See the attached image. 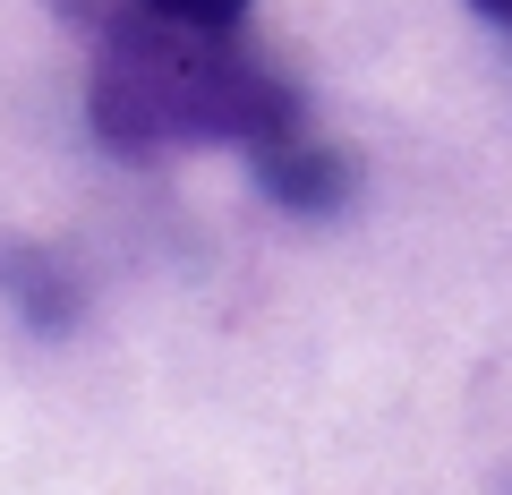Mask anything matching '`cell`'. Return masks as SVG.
<instances>
[{
  "label": "cell",
  "mask_w": 512,
  "mask_h": 495,
  "mask_svg": "<svg viewBox=\"0 0 512 495\" xmlns=\"http://www.w3.org/2000/svg\"><path fill=\"white\" fill-rule=\"evenodd\" d=\"M86 120L111 154L146 163L171 146H274L299 129V94L282 69L239 43V26H180L120 0L94 43V94Z\"/></svg>",
  "instance_id": "1"
},
{
  "label": "cell",
  "mask_w": 512,
  "mask_h": 495,
  "mask_svg": "<svg viewBox=\"0 0 512 495\" xmlns=\"http://www.w3.org/2000/svg\"><path fill=\"white\" fill-rule=\"evenodd\" d=\"M248 171H256V188H265L282 214H299V222H325V214H342V205L359 197V163H350L342 146H291V137H274V146L248 154Z\"/></svg>",
  "instance_id": "2"
},
{
  "label": "cell",
  "mask_w": 512,
  "mask_h": 495,
  "mask_svg": "<svg viewBox=\"0 0 512 495\" xmlns=\"http://www.w3.org/2000/svg\"><path fill=\"white\" fill-rule=\"evenodd\" d=\"M0 299H9L35 333H69L77 308H86L69 257H52L43 239H0Z\"/></svg>",
  "instance_id": "3"
},
{
  "label": "cell",
  "mask_w": 512,
  "mask_h": 495,
  "mask_svg": "<svg viewBox=\"0 0 512 495\" xmlns=\"http://www.w3.org/2000/svg\"><path fill=\"white\" fill-rule=\"evenodd\" d=\"M154 18H180V26H239L248 18V0H137Z\"/></svg>",
  "instance_id": "4"
},
{
  "label": "cell",
  "mask_w": 512,
  "mask_h": 495,
  "mask_svg": "<svg viewBox=\"0 0 512 495\" xmlns=\"http://www.w3.org/2000/svg\"><path fill=\"white\" fill-rule=\"evenodd\" d=\"M470 9H478L487 26H504V35H512V0H470Z\"/></svg>",
  "instance_id": "5"
}]
</instances>
